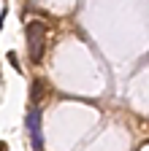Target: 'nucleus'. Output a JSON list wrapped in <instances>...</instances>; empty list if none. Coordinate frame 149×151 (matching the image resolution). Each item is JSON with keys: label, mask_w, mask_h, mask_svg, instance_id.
I'll use <instances>...</instances> for the list:
<instances>
[{"label": "nucleus", "mask_w": 149, "mask_h": 151, "mask_svg": "<svg viewBox=\"0 0 149 151\" xmlns=\"http://www.w3.org/2000/svg\"><path fill=\"white\" fill-rule=\"evenodd\" d=\"M25 35H27V51H30V62H41L44 49H46V32H44V24H41V22H27V27H25Z\"/></svg>", "instance_id": "f257e3e1"}, {"label": "nucleus", "mask_w": 149, "mask_h": 151, "mask_svg": "<svg viewBox=\"0 0 149 151\" xmlns=\"http://www.w3.org/2000/svg\"><path fill=\"white\" fill-rule=\"evenodd\" d=\"M41 108H30L27 111V132H30V143H33V148L35 151H41L44 148V129H41Z\"/></svg>", "instance_id": "f03ea898"}, {"label": "nucleus", "mask_w": 149, "mask_h": 151, "mask_svg": "<svg viewBox=\"0 0 149 151\" xmlns=\"http://www.w3.org/2000/svg\"><path fill=\"white\" fill-rule=\"evenodd\" d=\"M8 62H11L16 70H19V57H16V51H8Z\"/></svg>", "instance_id": "7ed1b4c3"}]
</instances>
